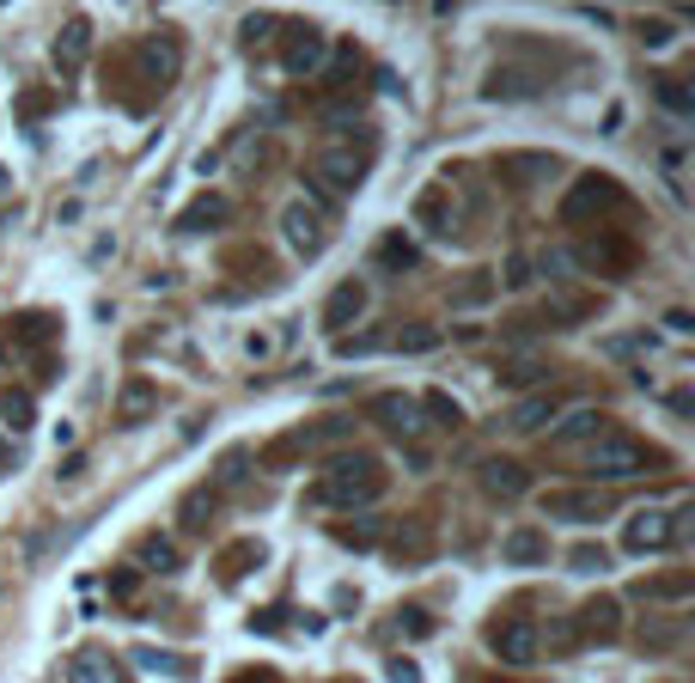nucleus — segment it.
I'll list each match as a JSON object with an SVG mask.
<instances>
[{"instance_id":"obj_37","label":"nucleus","mask_w":695,"mask_h":683,"mask_svg":"<svg viewBox=\"0 0 695 683\" xmlns=\"http://www.w3.org/2000/svg\"><path fill=\"white\" fill-rule=\"evenodd\" d=\"M391 677H397V683H421V671L409 665V659H391Z\"/></svg>"},{"instance_id":"obj_22","label":"nucleus","mask_w":695,"mask_h":683,"mask_svg":"<svg viewBox=\"0 0 695 683\" xmlns=\"http://www.w3.org/2000/svg\"><path fill=\"white\" fill-rule=\"evenodd\" d=\"M391 342L403 348V355H433V348H439V329L433 324H397Z\"/></svg>"},{"instance_id":"obj_38","label":"nucleus","mask_w":695,"mask_h":683,"mask_svg":"<svg viewBox=\"0 0 695 683\" xmlns=\"http://www.w3.org/2000/svg\"><path fill=\"white\" fill-rule=\"evenodd\" d=\"M232 683H275V677H269V671H238Z\"/></svg>"},{"instance_id":"obj_25","label":"nucleus","mask_w":695,"mask_h":683,"mask_svg":"<svg viewBox=\"0 0 695 683\" xmlns=\"http://www.w3.org/2000/svg\"><path fill=\"white\" fill-rule=\"evenodd\" d=\"M641 598H653V605H677L683 592H689V574H665V579H641Z\"/></svg>"},{"instance_id":"obj_30","label":"nucleus","mask_w":695,"mask_h":683,"mask_svg":"<svg viewBox=\"0 0 695 683\" xmlns=\"http://www.w3.org/2000/svg\"><path fill=\"white\" fill-rule=\"evenodd\" d=\"M134 555H141V567H159V574H171V567H177V550H171L165 538H146Z\"/></svg>"},{"instance_id":"obj_6","label":"nucleus","mask_w":695,"mask_h":683,"mask_svg":"<svg viewBox=\"0 0 695 683\" xmlns=\"http://www.w3.org/2000/svg\"><path fill=\"white\" fill-rule=\"evenodd\" d=\"M372 421H379L384 434H397V440H421V434H427L421 397H409V391H379V397H372Z\"/></svg>"},{"instance_id":"obj_28","label":"nucleus","mask_w":695,"mask_h":683,"mask_svg":"<svg viewBox=\"0 0 695 683\" xmlns=\"http://www.w3.org/2000/svg\"><path fill=\"white\" fill-rule=\"evenodd\" d=\"M421 415H433V421H446V427H458V421H464V409L452 403L446 391H421Z\"/></svg>"},{"instance_id":"obj_27","label":"nucleus","mask_w":695,"mask_h":683,"mask_svg":"<svg viewBox=\"0 0 695 683\" xmlns=\"http://www.w3.org/2000/svg\"><path fill=\"white\" fill-rule=\"evenodd\" d=\"M146 409H153V384H141V379H134L129 391H122L117 421H122V427H134V421H146Z\"/></svg>"},{"instance_id":"obj_20","label":"nucleus","mask_w":695,"mask_h":683,"mask_svg":"<svg viewBox=\"0 0 695 683\" xmlns=\"http://www.w3.org/2000/svg\"><path fill=\"white\" fill-rule=\"evenodd\" d=\"M537 86H543L537 74H519V67H507V74H488L482 93H488V98H531Z\"/></svg>"},{"instance_id":"obj_29","label":"nucleus","mask_w":695,"mask_h":683,"mask_svg":"<svg viewBox=\"0 0 695 683\" xmlns=\"http://www.w3.org/2000/svg\"><path fill=\"white\" fill-rule=\"evenodd\" d=\"M214 519V488H196V495L184 500V531H202Z\"/></svg>"},{"instance_id":"obj_17","label":"nucleus","mask_w":695,"mask_h":683,"mask_svg":"<svg viewBox=\"0 0 695 683\" xmlns=\"http://www.w3.org/2000/svg\"><path fill=\"white\" fill-rule=\"evenodd\" d=\"M348 434H355L348 415H317V421H305L300 434H287V446H324V440H348Z\"/></svg>"},{"instance_id":"obj_14","label":"nucleus","mask_w":695,"mask_h":683,"mask_svg":"<svg viewBox=\"0 0 695 683\" xmlns=\"http://www.w3.org/2000/svg\"><path fill=\"white\" fill-rule=\"evenodd\" d=\"M86 50H93V19H67V25H62V37H55V62H62V67H79V62H86Z\"/></svg>"},{"instance_id":"obj_4","label":"nucleus","mask_w":695,"mask_h":683,"mask_svg":"<svg viewBox=\"0 0 695 683\" xmlns=\"http://www.w3.org/2000/svg\"><path fill=\"white\" fill-rule=\"evenodd\" d=\"M683 531H689V507L665 512V507H647L629 519V531H622V543H629L634 555H665L683 543Z\"/></svg>"},{"instance_id":"obj_8","label":"nucleus","mask_w":695,"mask_h":683,"mask_svg":"<svg viewBox=\"0 0 695 683\" xmlns=\"http://www.w3.org/2000/svg\"><path fill=\"white\" fill-rule=\"evenodd\" d=\"M617 196H622V189L610 184V177H579V184H574V196L562 202V220H567V226H586L591 214H604Z\"/></svg>"},{"instance_id":"obj_9","label":"nucleus","mask_w":695,"mask_h":683,"mask_svg":"<svg viewBox=\"0 0 695 683\" xmlns=\"http://www.w3.org/2000/svg\"><path fill=\"white\" fill-rule=\"evenodd\" d=\"M476 483H482V495H495V500L531 495V470L525 464H512V458H482L476 464Z\"/></svg>"},{"instance_id":"obj_15","label":"nucleus","mask_w":695,"mask_h":683,"mask_svg":"<svg viewBox=\"0 0 695 683\" xmlns=\"http://www.w3.org/2000/svg\"><path fill=\"white\" fill-rule=\"evenodd\" d=\"M360 312H367V288H360V281H341V288L329 293V305H324V329H341Z\"/></svg>"},{"instance_id":"obj_35","label":"nucleus","mask_w":695,"mask_h":683,"mask_svg":"<svg viewBox=\"0 0 695 683\" xmlns=\"http://www.w3.org/2000/svg\"><path fill=\"white\" fill-rule=\"evenodd\" d=\"M141 665H153V671H189V659H171V653H153V647H141Z\"/></svg>"},{"instance_id":"obj_5","label":"nucleus","mask_w":695,"mask_h":683,"mask_svg":"<svg viewBox=\"0 0 695 683\" xmlns=\"http://www.w3.org/2000/svg\"><path fill=\"white\" fill-rule=\"evenodd\" d=\"M281 238H287V250L293 257H324L329 250V214L324 208H312V202H293L287 214H281Z\"/></svg>"},{"instance_id":"obj_7","label":"nucleus","mask_w":695,"mask_h":683,"mask_svg":"<svg viewBox=\"0 0 695 683\" xmlns=\"http://www.w3.org/2000/svg\"><path fill=\"white\" fill-rule=\"evenodd\" d=\"M488 647H495V659H500V665H537V653H543L537 622H525V617L495 622V629H488Z\"/></svg>"},{"instance_id":"obj_2","label":"nucleus","mask_w":695,"mask_h":683,"mask_svg":"<svg viewBox=\"0 0 695 683\" xmlns=\"http://www.w3.org/2000/svg\"><path fill=\"white\" fill-rule=\"evenodd\" d=\"M367 171H372V153H360V147H324V153L305 159V189L324 202H341L367 184Z\"/></svg>"},{"instance_id":"obj_26","label":"nucleus","mask_w":695,"mask_h":683,"mask_svg":"<svg viewBox=\"0 0 695 683\" xmlns=\"http://www.w3.org/2000/svg\"><path fill=\"white\" fill-rule=\"evenodd\" d=\"M543 372H550V360H543V355H519V360L500 367V384H537Z\"/></svg>"},{"instance_id":"obj_31","label":"nucleus","mask_w":695,"mask_h":683,"mask_svg":"<svg viewBox=\"0 0 695 683\" xmlns=\"http://www.w3.org/2000/svg\"><path fill=\"white\" fill-rule=\"evenodd\" d=\"M379 263L384 269H409V263H415V245H409V238H384V245H379Z\"/></svg>"},{"instance_id":"obj_23","label":"nucleus","mask_w":695,"mask_h":683,"mask_svg":"<svg viewBox=\"0 0 695 683\" xmlns=\"http://www.w3.org/2000/svg\"><path fill=\"white\" fill-rule=\"evenodd\" d=\"M604 434V415L598 409H574V415L555 421V440H598Z\"/></svg>"},{"instance_id":"obj_3","label":"nucleus","mask_w":695,"mask_h":683,"mask_svg":"<svg viewBox=\"0 0 695 683\" xmlns=\"http://www.w3.org/2000/svg\"><path fill=\"white\" fill-rule=\"evenodd\" d=\"M574 464H579L586 476H598V483H622V476H641L647 464H659V458L641 446V440L610 434V440H591L586 452H574Z\"/></svg>"},{"instance_id":"obj_19","label":"nucleus","mask_w":695,"mask_h":683,"mask_svg":"<svg viewBox=\"0 0 695 683\" xmlns=\"http://www.w3.org/2000/svg\"><path fill=\"white\" fill-rule=\"evenodd\" d=\"M550 171H555V153H525V159H507L500 177H507V184H537V177H550Z\"/></svg>"},{"instance_id":"obj_12","label":"nucleus","mask_w":695,"mask_h":683,"mask_svg":"<svg viewBox=\"0 0 695 683\" xmlns=\"http://www.w3.org/2000/svg\"><path fill=\"white\" fill-rule=\"evenodd\" d=\"M562 415V397H550V391H537V397H525V403L507 415V427L512 434H537V427H550V421Z\"/></svg>"},{"instance_id":"obj_32","label":"nucleus","mask_w":695,"mask_h":683,"mask_svg":"<svg viewBox=\"0 0 695 683\" xmlns=\"http://www.w3.org/2000/svg\"><path fill=\"white\" fill-rule=\"evenodd\" d=\"M0 421H13V427H31V397H25V391H7V397H0Z\"/></svg>"},{"instance_id":"obj_33","label":"nucleus","mask_w":695,"mask_h":683,"mask_svg":"<svg viewBox=\"0 0 695 683\" xmlns=\"http://www.w3.org/2000/svg\"><path fill=\"white\" fill-rule=\"evenodd\" d=\"M250 562H263V550H257V543H238V550H232V555H226V562H220V579H238V574H245Z\"/></svg>"},{"instance_id":"obj_13","label":"nucleus","mask_w":695,"mask_h":683,"mask_svg":"<svg viewBox=\"0 0 695 683\" xmlns=\"http://www.w3.org/2000/svg\"><path fill=\"white\" fill-rule=\"evenodd\" d=\"M281 67H287V74H317V67H324V37H317L312 25L293 31V37H287V55H281Z\"/></svg>"},{"instance_id":"obj_24","label":"nucleus","mask_w":695,"mask_h":683,"mask_svg":"<svg viewBox=\"0 0 695 683\" xmlns=\"http://www.w3.org/2000/svg\"><path fill=\"white\" fill-rule=\"evenodd\" d=\"M226 214H232V208H226L220 196H208V202H202V208L177 214V232H202V226H226Z\"/></svg>"},{"instance_id":"obj_10","label":"nucleus","mask_w":695,"mask_h":683,"mask_svg":"<svg viewBox=\"0 0 695 683\" xmlns=\"http://www.w3.org/2000/svg\"><path fill=\"white\" fill-rule=\"evenodd\" d=\"M567 629H574L579 635V641H617V635H622V605H617V598H591V605H579V617L574 622H567Z\"/></svg>"},{"instance_id":"obj_36","label":"nucleus","mask_w":695,"mask_h":683,"mask_svg":"<svg viewBox=\"0 0 695 683\" xmlns=\"http://www.w3.org/2000/svg\"><path fill=\"white\" fill-rule=\"evenodd\" d=\"M507 281H512V288H525V281H531V257H512V269H507Z\"/></svg>"},{"instance_id":"obj_1","label":"nucleus","mask_w":695,"mask_h":683,"mask_svg":"<svg viewBox=\"0 0 695 683\" xmlns=\"http://www.w3.org/2000/svg\"><path fill=\"white\" fill-rule=\"evenodd\" d=\"M384 495V464L372 452H341L324 464V476L312 483V507H372Z\"/></svg>"},{"instance_id":"obj_34","label":"nucleus","mask_w":695,"mask_h":683,"mask_svg":"<svg viewBox=\"0 0 695 683\" xmlns=\"http://www.w3.org/2000/svg\"><path fill=\"white\" fill-rule=\"evenodd\" d=\"M281 31V19H269V13H257V19H245V25H238V37L245 43H269Z\"/></svg>"},{"instance_id":"obj_21","label":"nucleus","mask_w":695,"mask_h":683,"mask_svg":"<svg viewBox=\"0 0 695 683\" xmlns=\"http://www.w3.org/2000/svg\"><path fill=\"white\" fill-rule=\"evenodd\" d=\"M653 93H659V105H665L671 117H689V110H695V93L683 86L677 74H653Z\"/></svg>"},{"instance_id":"obj_11","label":"nucleus","mask_w":695,"mask_h":683,"mask_svg":"<svg viewBox=\"0 0 695 683\" xmlns=\"http://www.w3.org/2000/svg\"><path fill=\"white\" fill-rule=\"evenodd\" d=\"M67 683H122V665L105 647H79V653L67 659Z\"/></svg>"},{"instance_id":"obj_16","label":"nucleus","mask_w":695,"mask_h":683,"mask_svg":"<svg viewBox=\"0 0 695 683\" xmlns=\"http://www.w3.org/2000/svg\"><path fill=\"white\" fill-rule=\"evenodd\" d=\"M500 555H507V562L512 567H543V562H550V543H543V531H512V538L507 543H500Z\"/></svg>"},{"instance_id":"obj_18","label":"nucleus","mask_w":695,"mask_h":683,"mask_svg":"<svg viewBox=\"0 0 695 683\" xmlns=\"http://www.w3.org/2000/svg\"><path fill=\"white\" fill-rule=\"evenodd\" d=\"M550 512L555 519H579V525H586V519H604V512H610V495H555Z\"/></svg>"}]
</instances>
